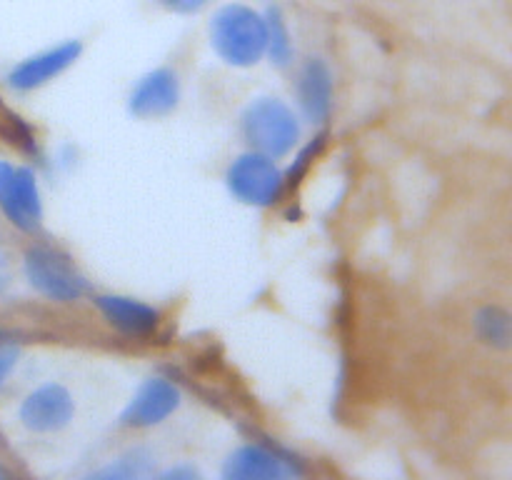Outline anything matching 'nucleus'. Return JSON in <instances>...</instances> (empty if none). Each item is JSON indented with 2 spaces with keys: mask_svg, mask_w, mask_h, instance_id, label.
Listing matches in <instances>:
<instances>
[{
  "mask_svg": "<svg viewBox=\"0 0 512 480\" xmlns=\"http://www.w3.org/2000/svg\"><path fill=\"white\" fill-rule=\"evenodd\" d=\"M75 415L73 395L65 385L45 383L30 390L20 403V423L33 433H58Z\"/></svg>",
  "mask_w": 512,
  "mask_h": 480,
  "instance_id": "423d86ee",
  "label": "nucleus"
},
{
  "mask_svg": "<svg viewBox=\"0 0 512 480\" xmlns=\"http://www.w3.org/2000/svg\"><path fill=\"white\" fill-rule=\"evenodd\" d=\"M0 210L23 233H38L43 225V203L33 170L0 160Z\"/></svg>",
  "mask_w": 512,
  "mask_h": 480,
  "instance_id": "39448f33",
  "label": "nucleus"
},
{
  "mask_svg": "<svg viewBox=\"0 0 512 480\" xmlns=\"http://www.w3.org/2000/svg\"><path fill=\"white\" fill-rule=\"evenodd\" d=\"M8 283H10V268H8V260H5L3 250H0V293L8 288Z\"/></svg>",
  "mask_w": 512,
  "mask_h": 480,
  "instance_id": "a211bd4d",
  "label": "nucleus"
},
{
  "mask_svg": "<svg viewBox=\"0 0 512 480\" xmlns=\"http://www.w3.org/2000/svg\"><path fill=\"white\" fill-rule=\"evenodd\" d=\"M95 305L100 315L128 338H148L160 325V313L153 305L128 298V295H98Z\"/></svg>",
  "mask_w": 512,
  "mask_h": 480,
  "instance_id": "9b49d317",
  "label": "nucleus"
},
{
  "mask_svg": "<svg viewBox=\"0 0 512 480\" xmlns=\"http://www.w3.org/2000/svg\"><path fill=\"white\" fill-rule=\"evenodd\" d=\"M210 43L228 65H235V68L255 65L268 50L265 18L248 5H225L213 15Z\"/></svg>",
  "mask_w": 512,
  "mask_h": 480,
  "instance_id": "f257e3e1",
  "label": "nucleus"
},
{
  "mask_svg": "<svg viewBox=\"0 0 512 480\" xmlns=\"http://www.w3.org/2000/svg\"><path fill=\"white\" fill-rule=\"evenodd\" d=\"M478 328L488 343L500 345V348L510 343V318L500 308H485L478 315Z\"/></svg>",
  "mask_w": 512,
  "mask_h": 480,
  "instance_id": "2eb2a0df",
  "label": "nucleus"
},
{
  "mask_svg": "<svg viewBox=\"0 0 512 480\" xmlns=\"http://www.w3.org/2000/svg\"><path fill=\"white\" fill-rule=\"evenodd\" d=\"M160 3L168 10H173V13H198L210 0H160Z\"/></svg>",
  "mask_w": 512,
  "mask_h": 480,
  "instance_id": "f3484780",
  "label": "nucleus"
},
{
  "mask_svg": "<svg viewBox=\"0 0 512 480\" xmlns=\"http://www.w3.org/2000/svg\"><path fill=\"white\" fill-rule=\"evenodd\" d=\"M23 270L28 283L45 298L58 303H73L80 300L88 290L83 273L75 268L73 258L63 250L50 245H33L23 258Z\"/></svg>",
  "mask_w": 512,
  "mask_h": 480,
  "instance_id": "7ed1b4c3",
  "label": "nucleus"
},
{
  "mask_svg": "<svg viewBox=\"0 0 512 480\" xmlns=\"http://www.w3.org/2000/svg\"><path fill=\"white\" fill-rule=\"evenodd\" d=\"M80 43L78 40H65V43L55 45V48L43 50V53L33 55V58H25L23 63L15 65L10 70L8 80L15 90H35L40 85L50 83L53 78H58L60 73L70 68V65L78 60L80 55Z\"/></svg>",
  "mask_w": 512,
  "mask_h": 480,
  "instance_id": "1a4fd4ad",
  "label": "nucleus"
},
{
  "mask_svg": "<svg viewBox=\"0 0 512 480\" xmlns=\"http://www.w3.org/2000/svg\"><path fill=\"white\" fill-rule=\"evenodd\" d=\"M180 475H183V478H195V470H190V468H178V470H168V473H165V478H180Z\"/></svg>",
  "mask_w": 512,
  "mask_h": 480,
  "instance_id": "6ab92c4d",
  "label": "nucleus"
},
{
  "mask_svg": "<svg viewBox=\"0 0 512 480\" xmlns=\"http://www.w3.org/2000/svg\"><path fill=\"white\" fill-rule=\"evenodd\" d=\"M225 180H228L230 193L240 203L255 205V208L275 205L285 188V178L278 165H275V158L258 153V150H250V153L233 160Z\"/></svg>",
  "mask_w": 512,
  "mask_h": 480,
  "instance_id": "20e7f679",
  "label": "nucleus"
},
{
  "mask_svg": "<svg viewBox=\"0 0 512 480\" xmlns=\"http://www.w3.org/2000/svg\"><path fill=\"white\" fill-rule=\"evenodd\" d=\"M298 100L310 123H323L333 105V78L323 60H308L298 75Z\"/></svg>",
  "mask_w": 512,
  "mask_h": 480,
  "instance_id": "f8f14e48",
  "label": "nucleus"
},
{
  "mask_svg": "<svg viewBox=\"0 0 512 480\" xmlns=\"http://www.w3.org/2000/svg\"><path fill=\"white\" fill-rule=\"evenodd\" d=\"M265 28H268V50L265 53L273 58L275 65H288L290 55H293V45H290L288 28H285V20L280 18L278 10H270L268 18H265Z\"/></svg>",
  "mask_w": 512,
  "mask_h": 480,
  "instance_id": "4468645a",
  "label": "nucleus"
},
{
  "mask_svg": "<svg viewBox=\"0 0 512 480\" xmlns=\"http://www.w3.org/2000/svg\"><path fill=\"white\" fill-rule=\"evenodd\" d=\"M0 475H5V470H0Z\"/></svg>",
  "mask_w": 512,
  "mask_h": 480,
  "instance_id": "aec40b11",
  "label": "nucleus"
},
{
  "mask_svg": "<svg viewBox=\"0 0 512 480\" xmlns=\"http://www.w3.org/2000/svg\"><path fill=\"white\" fill-rule=\"evenodd\" d=\"M153 455L143 448L128 450L125 455H120L115 463H110L108 468L98 470V478H143V475L153 473Z\"/></svg>",
  "mask_w": 512,
  "mask_h": 480,
  "instance_id": "ddd939ff",
  "label": "nucleus"
},
{
  "mask_svg": "<svg viewBox=\"0 0 512 480\" xmlns=\"http://www.w3.org/2000/svg\"><path fill=\"white\" fill-rule=\"evenodd\" d=\"M180 100V80L173 70L158 68L135 83L130 93V113L138 118H160L168 115Z\"/></svg>",
  "mask_w": 512,
  "mask_h": 480,
  "instance_id": "9d476101",
  "label": "nucleus"
},
{
  "mask_svg": "<svg viewBox=\"0 0 512 480\" xmlns=\"http://www.w3.org/2000/svg\"><path fill=\"white\" fill-rule=\"evenodd\" d=\"M18 345L8 343V340H0V385L8 380V375L13 373L15 363H18Z\"/></svg>",
  "mask_w": 512,
  "mask_h": 480,
  "instance_id": "dca6fc26",
  "label": "nucleus"
},
{
  "mask_svg": "<svg viewBox=\"0 0 512 480\" xmlns=\"http://www.w3.org/2000/svg\"><path fill=\"white\" fill-rule=\"evenodd\" d=\"M240 128L250 148L270 158L288 155L300 138L298 115L278 98L253 100L240 118Z\"/></svg>",
  "mask_w": 512,
  "mask_h": 480,
  "instance_id": "f03ea898",
  "label": "nucleus"
},
{
  "mask_svg": "<svg viewBox=\"0 0 512 480\" xmlns=\"http://www.w3.org/2000/svg\"><path fill=\"white\" fill-rule=\"evenodd\" d=\"M180 408V390L163 378H150L135 390L133 400L120 415L125 428H153Z\"/></svg>",
  "mask_w": 512,
  "mask_h": 480,
  "instance_id": "0eeeda50",
  "label": "nucleus"
},
{
  "mask_svg": "<svg viewBox=\"0 0 512 480\" xmlns=\"http://www.w3.org/2000/svg\"><path fill=\"white\" fill-rule=\"evenodd\" d=\"M300 468L285 455L263 445H243L225 460L223 475L233 480H283L298 475Z\"/></svg>",
  "mask_w": 512,
  "mask_h": 480,
  "instance_id": "6e6552de",
  "label": "nucleus"
}]
</instances>
